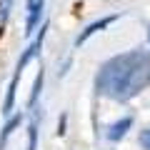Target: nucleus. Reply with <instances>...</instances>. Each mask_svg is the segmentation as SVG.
<instances>
[{"instance_id":"nucleus-4","label":"nucleus","mask_w":150,"mask_h":150,"mask_svg":"<svg viewBox=\"0 0 150 150\" xmlns=\"http://www.w3.org/2000/svg\"><path fill=\"white\" fill-rule=\"evenodd\" d=\"M130 128H133V118H130V115H125L123 120H118V123H112L110 128H108V140L118 143L120 138H125V135H128Z\"/></svg>"},{"instance_id":"nucleus-8","label":"nucleus","mask_w":150,"mask_h":150,"mask_svg":"<svg viewBox=\"0 0 150 150\" xmlns=\"http://www.w3.org/2000/svg\"><path fill=\"white\" fill-rule=\"evenodd\" d=\"M28 150H38V125L28 128Z\"/></svg>"},{"instance_id":"nucleus-3","label":"nucleus","mask_w":150,"mask_h":150,"mask_svg":"<svg viewBox=\"0 0 150 150\" xmlns=\"http://www.w3.org/2000/svg\"><path fill=\"white\" fill-rule=\"evenodd\" d=\"M43 5H45V0H28V23H25V35H30V33L35 30L38 20H40V15H43Z\"/></svg>"},{"instance_id":"nucleus-12","label":"nucleus","mask_w":150,"mask_h":150,"mask_svg":"<svg viewBox=\"0 0 150 150\" xmlns=\"http://www.w3.org/2000/svg\"><path fill=\"white\" fill-rule=\"evenodd\" d=\"M148 38H150V33H148Z\"/></svg>"},{"instance_id":"nucleus-7","label":"nucleus","mask_w":150,"mask_h":150,"mask_svg":"<svg viewBox=\"0 0 150 150\" xmlns=\"http://www.w3.org/2000/svg\"><path fill=\"white\" fill-rule=\"evenodd\" d=\"M43 80H45V70L40 68V73L35 75V85H33V93H30V100H28V105H35V103H38L40 90H43Z\"/></svg>"},{"instance_id":"nucleus-5","label":"nucleus","mask_w":150,"mask_h":150,"mask_svg":"<svg viewBox=\"0 0 150 150\" xmlns=\"http://www.w3.org/2000/svg\"><path fill=\"white\" fill-rule=\"evenodd\" d=\"M20 75H23L20 70H15V75H13V80H10L5 103H3V112H5V115H10V112H13V105H15V90H18V80H20Z\"/></svg>"},{"instance_id":"nucleus-1","label":"nucleus","mask_w":150,"mask_h":150,"mask_svg":"<svg viewBox=\"0 0 150 150\" xmlns=\"http://www.w3.org/2000/svg\"><path fill=\"white\" fill-rule=\"evenodd\" d=\"M150 83V58L143 53H128L103 65L98 75V93L112 100H130L140 88Z\"/></svg>"},{"instance_id":"nucleus-2","label":"nucleus","mask_w":150,"mask_h":150,"mask_svg":"<svg viewBox=\"0 0 150 150\" xmlns=\"http://www.w3.org/2000/svg\"><path fill=\"white\" fill-rule=\"evenodd\" d=\"M118 20V15H108V18H103V20H95V23H90V25L85 28V30L80 33V35H78V40H75V45H78V48H80L83 43H85L88 38H93L95 35V33H100V30H105L108 25H112V23Z\"/></svg>"},{"instance_id":"nucleus-6","label":"nucleus","mask_w":150,"mask_h":150,"mask_svg":"<svg viewBox=\"0 0 150 150\" xmlns=\"http://www.w3.org/2000/svg\"><path fill=\"white\" fill-rule=\"evenodd\" d=\"M20 123H23V112L20 115H13V118L5 123V128H3V133H0V150L8 145V138L15 133V128H20Z\"/></svg>"},{"instance_id":"nucleus-11","label":"nucleus","mask_w":150,"mask_h":150,"mask_svg":"<svg viewBox=\"0 0 150 150\" xmlns=\"http://www.w3.org/2000/svg\"><path fill=\"white\" fill-rule=\"evenodd\" d=\"M65 120H68V118L63 115V118H60V123H58V135H65Z\"/></svg>"},{"instance_id":"nucleus-10","label":"nucleus","mask_w":150,"mask_h":150,"mask_svg":"<svg viewBox=\"0 0 150 150\" xmlns=\"http://www.w3.org/2000/svg\"><path fill=\"white\" fill-rule=\"evenodd\" d=\"M140 145H143L145 150H150V128H148V130H143V133H140Z\"/></svg>"},{"instance_id":"nucleus-9","label":"nucleus","mask_w":150,"mask_h":150,"mask_svg":"<svg viewBox=\"0 0 150 150\" xmlns=\"http://www.w3.org/2000/svg\"><path fill=\"white\" fill-rule=\"evenodd\" d=\"M8 13H10V0H0V23H5Z\"/></svg>"}]
</instances>
